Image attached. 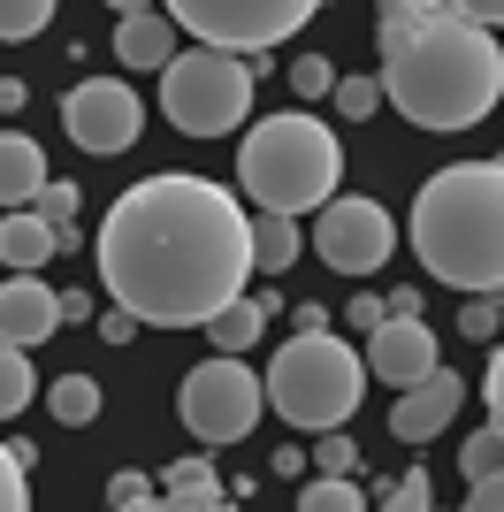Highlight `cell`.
<instances>
[{
    "instance_id": "52a82bcc",
    "label": "cell",
    "mask_w": 504,
    "mask_h": 512,
    "mask_svg": "<svg viewBox=\"0 0 504 512\" xmlns=\"http://www.w3.org/2000/svg\"><path fill=\"white\" fill-rule=\"evenodd\" d=\"M161 16L199 46H222V54H268L291 31L321 16V0H161Z\"/></svg>"
},
{
    "instance_id": "74e56055",
    "label": "cell",
    "mask_w": 504,
    "mask_h": 512,
    "mask_svg": "<svg viewBox=\"0 0 504 512\" xmlns=\"http://www.w3.org/2000/svg\"><path fill=\"white\" fill-rule=\"evenodd\" d=\"M482 398H489V413H504V360L489 352V375H482Z\"/></svg>"
},
{
    "instance_id": "ffe728a7",
    "label": "cell",
    "mask_w": 504,
    "mask_h": 512,
    "mask_svg": "<svg viewBox=\"0 0 504 512\" xmlns=\"http://www.w3.org/2000/svg\"><path fill=\"white\" fill-rule=\"evenodd\" d=\"M46 413L62 428H92L100 421V383H92V375H62V383L46 390Z\"/></svg>"
},
{
    "instance_id": "83f0119b",
    "label": "cell",
    "mask_w": 504,
    "mask_h": 512,
    "mask_svg": "<svg viewBox=\"0 0 504 512\" xmlns=\"http://www.w3.org/2000/svg\"><path fill=\"white\" fill-rule=\"evenodd\" d=\"M31 207H39L46 222H54V230H69V222H77V207H84V199H77V184H54V176H46L39 192H31Z\"/></svg>"
},
{
    "instance_id": "1f68e13d",
    "label": "cell",
    "mask_w": 504,
    "mask_h": 512,
    "mask_svg": "<svg viewBox=\"0 0 504 512\" xmlns=\"http://www.w3.org/2000/svg\"><path fill=\"white\" fill-rule=\"evenodd\" d=\"M31 505V482H23V459L0 444V512H23Z\"/></svg>"
},
{
    "instance_id": "3957f363",
    "label": "cell",
    "mask_w": 504,
    "mask_h": 512,
    "mask_svg": "<svg viewBox=\"0 0 504 512\" xmlns=\"http://www.w3.org/2000/svg\"><path fill=\"white\" fill-rule=\"evenodd\" d=\"M413 253L451 291H504V161H451L420 184Z\"/></svg>"
},
{
    "instance_id": "277c9868",
    "label": "cell",
    "mask_w": 504,
    "mask_h": 512,
    "mask_svg": "<svg viewBox=\"0 0 504 512\" xmlns=\"http://www.w3.org/2000/svg\"><path fill=\"white\" fill-rule=\"evenodd\" d=\"M237 176H245L252 207H275V214H306L336 192L344 176V146L321 115H268V123L245 130V153H237Z\"/></svg>"
},
{
    "instance_id": "6da1fadb",
    "label": "cell",
    "mask_w": 504,
    "mask_h": 512,
    "mask_svg": "<svg viewBox=\"0 0 504 512\" xmlns=\"http://www.w3.org/2000/svg\"><path fill=\"white\" fill-rule=\"evenodd\" d=\"M252 276L245 207L214 176H146L100 222V283L138 329H199Z\"/></svg>"
},
{
    "instance_id": "ac0fdd59",
    "label": "cell",
    "mask_w": 504,
    "mask_h": 512,
    "mask_svg": "<svg viewBox=\"0 0 504 512\" xmlns=\"http://www.w3.org/2000/svg\"><path fill=\"white\" fill-rule=\"evenodd\" d=\"M46 184V153L23 130H0V207H31V192Z\"/></svg>"
},
{
    "instance_id": "44dd1931",
    "label": "cell",
    "mask_w": 504,
    "mask_h": 512,
    "mask_svg": "<svg viewBox=\"0 0 504 512\" xmlns=\"http://www.w3.org/2000/svg\"><path fill=\"white\" fill-rule=\"evenodd\" d=\"M31 398H39V375L23 360V344H0V421H16Z\"/></svg>"
},
{
    "instance_id": "f1b7e54d",
    "label": "cell",
    "mask_w": 504,
    "mask_h": 512,
    "mask_svg": "<svg viewBox=\"0 0 504 512\" xmlns=\"http://www.w3.org/2000/svg\"><path fill=\"white\" fill-rule=\"evenodd\" d=\"M459 329L474 344H489L497 337V291H466V306H459Z\"/></svg>"
},
{
    "instance_id": "2e32d148",
    "label": "cell",
    "mask_w": 504,
    "mask_h": 512,
    "mask_svg": "<svg viewBox=\"0 0 504 512\" xmlns=\"http://www.w3.org/2000/svg\"><path fill=\"white\" fill-rule=\"evenodd\" d=\"M153 490H161V505H176V512H222L230 505V482H222L207 459H176L168 474H153Z\"/></svg>"
},
{
    "instance_id": "4dcf8cb0",
    "label": "cell",
    "mask_w": 504,
    "mask_h": 512,
    "mask_svg": "<svg viewBox=\"0 0 504 512\" xmlns=\"http://www.w3.org/2000/svg\"><path fill=\"white\" fill-rule=\"evenodd\" d=\"M314 467H321V474H352V467H359V451H352V436H344V428H321Z\"/></svg>"
},
{
    "instance_id": "f35d334b",
    "label": "cell",
    "mask_w": 504,
    "mask_h": 512,
    "mask_svg": "<svg viewBox=\"0 0 504 512\" xmlns=\"http://www.w3.org/2000/svg\"><path fill=\"white\" fill-rule=\"evenodd\" d=\"M382 314H420V291H382Z\"/></svg>"
},
{
    "instance_id": "484cf974",
    "label": "cell",
    "mask_w": 504,
    "mask_h": 512,
    "mask_svg": "<svg viewBox=\"0 0 504 512\" xmlns=\"http://www.w3.org/2000/svg\"><path fill=\"white\" fill-rule=\"evenodd\" d=\"M329 100H336V115L367 123V115L382 107V85H375V77H336V85H329Z\"/></svg>"
},
{
    "instance_id": "cb8c5ba5",
    "label": "cell",
    "mask_w": 504,
    "mask_h": 512,
    "mask_svg": "<svg viewBox=\"0 0 504 512\" xmlns=\"http://www.w3.org/2000/svg\"><path fill=\"white\" fill-rule=\"evenodd\" d=\"M54 23V0H0V39H39Z\"/></svg>"
},
{
    "instance_id": "30bf717a",
    "label": "cell",
    "mask_w": 504,
    "mask_h": 512,
    "mask_svg": "<svg viewBox=\"0 0 504 512\" xmlns=\"http://www.w3.org/2000/svg\"><path fill=\"white\" fill-rule=\"evenodd\" d=\"M62 130L77 153H130L138 130H146V107H138V92L123 77H84L62 100Z\"/></svg>"
},
{
    "instance_id": "b9f144b4",
    "label": "cell",
    "mask_w": 504,
    "mask_h": 512,
    "mask_svg": "<svg viewBox=\"0 0 504 512\" xmlns=\"http://www.w3.org/2000/svg\"><path fill=\"white\" fill-rule=\"evenodd\" d=\"M107 8H115V16H138V8H153V0H107Z\"/></svg>"
},
{
    "instance_id": "603a6c76",
    "label": "cell",
    "mask_w": 504,
    "mask_h": 512,
    "mask_svg": "<svg viewBox=\"0 0 504 512\" xmlns=\"http://www.w3.org/2000/svg\"><path fill=\"white\" fill-rule=\"evenodd\" d=\"M459 467H466V482H482V474L504 467V428H497V413H489V421L459 444Z\"/></svg>"
},
{
    "instance_id": "d590c367",
    "label": "cell",
    "mask_w": 504,
    "mask_h": 512,
    "mask_svg": "<svg viewBox=\"0 0 504 512\" xmlns=\"http://www.w3.org/2000/svg\"><path fill=\"white\" fill-rule=\"evenodd\" d=\"M100 337H107V344H130V337H138V314H123V306H115V314H100Z\"/></svg>"
},
{
    "instance_id": "7402d4cb",
    "label": "cell",
    "mask_w": 504,
    "mask_h": 512,
    "mask_svg": "<svg viewBox=\"0 0 504 512\" xmlns=\"http://www.w3.org/2000/svg\"><path fill=\"white\" fill-rule=\"evenodd\" d=\"M298 512H367V490L344 474H314V482H298Z\"/></svg>"
},
{
    "instance_id": "836d02e7",
    "label": "cell",
    "mask_w": 504,
    "mask_h": 512,
    "mask_svg": "<svg viewBox=\"0 0 504 512\" xmlns=\"http://www.w3.org/2000/svg\"><path fill=\"white\" fill-rule=\"evenodd\" d=\"M344 321H352L359 337H367V329L382 321V299H367V291H359V299H344Z\"/></svg>"
},
{
    "instance_id": "ba28073f",
    "label": "cell",
    "mask_w": 504,
    "mask_h": 512,
    "mask_svg": "<svg viewBox=\"0 0 504 512\" xmlns=\"http://www.w3.org/2000/svg\"><path fill=\"white\" fill-rule=\"evenodd\" d=\"M260 375L245 367V352H214V360H199L184 375V390H176V413H184V428L199 436L207 451L222 444H245L252 428H260Z\"/></svg>"
},
{
    "instance_id": "e575fe53",
    "label": "cell",
    "mask_w": 504,
    "mask_h": 512,
    "mask_svg": "<svg viewBox=\"0 0 504 512\" xmlns=\"http://www.w3.org/2000/svg\"><path fill=\"white\" fill-rule=\"evenodd\" d=\"M451 16H466V23H489V31H497L504 0H451Z\"/></svg>"
},
{
    "instance_id": "d4e9b609",
    "label": "cell",
    "mask_w": 504,
    "mask_h": 512,
    "mask_svg": "<svg viewBox=\"0 0 504 512\" xmlns=\"http://www.w3.org/2000/svg\"><path fill=\"white\" fill-rule=\"evenodd\" d=\"M107 505H115V512H138V505H161V490H153V474L115 467V474H107Z\"/></svg>"
},
{
    "instance_id": "4fadbf2b",
    "label": "cell",
    "mask_w": 504,
    "mask_h": 512,
    "mask_svg": "<svg viewBox=\"0 0 504 512\" xmlns=\"http://www.w3.org/2000/svg\"><path fill=\"white\" fill-rule=\"evenodd\" d=\"M62 329V291H46L39 268H16V276L0 283V344H46Z\"/></svg>"
},
{
    "instance_id": "4316f807",
    "label": "cell",
    "mask_w": 504,
    "mask_h": 512,
    "mask_svg": "<svg viewBox=\"0 0 504 512\" xmlns=\"http://www.w3.org/2000/svg\"><path fill=\"white\" fill-rule=\"evenodd\" d=\"M375 505H382V512H436V490H428V474H398Z\"/></svg>"
},
{
    "instance_id": "8992f818",
    "label": "cell",
    "mask_w": 504,
    "mask_h": 512,
    "mask_svg": "<svg viewBox=\"0 0 504 512\" xmlns=\"http://www.w3.org/2000/svg\"><path fill=\"white\" fill-rule=\"evenodd\" d=\"M161 115L184 138H230L252 115V69L222 46H191L161 62Z\"/></svg>"
},
{
    "instance_id": "e0dca14e",
    "label": "cell",
    "mask_w": 504,
    "mask_h": 512,
    "mask_svg": "<svg viewBox=\"0 0 504 512\" xmlns=\"http://www.w3.org/2000/svg\"><path fill=\"white\" fill-rule=\"evenodd\" d=\"M115 54H123V69H161L168 54H176V23H168L161 8L115 16Z\"/></svg>"
},
{
    "instance_id": "60d3db41",
    "label": "cell",
    "mask_w": 504,
    "mask_h": 512,
    "mask_svg": "<svg viewBox=\"0 0 504 512\" xmlns=\"http://www.w3.org/2000/svg\"><path fill=\"white\" fill-rule=\"evenodd\" d=\"M0 107H23V77H0Z\"/></svg>"
},
{
    "instance_id": "8fae6325",
    "label": "cell",
    "mask_w": 504,
    "mask_h": 512,
    "mask_svg": "<svg viewBox=\"0 0 504 512\" xmlns=\"http://www.w3.org/2000/svg\"><path fill=\"white\" fill-rule=\"evenodd\" d=\"M436 360H443V352H436L428 314H382L375 329H367V375H375V383H390V390L420 383Z\"/></svg>"
},
{
    "instance_id": "9c48e42d",
    "label": "cell",
    "mask_w": 504,
    "mask_h": 512,
    "mask_svg": "<svg viewBox=\"0 0 504 512\" xmlns=\"http://www.w3.org/2000/svg\"><path fill=\"white\" fill-rule=\"evenodd\" d=\"M321 222H314V253L329 260L336 276H375V268H390V253H398V222H390V207L382 199H321Z\"/></svg>"
},
{
    "instance_id": "9a60e30c",
    "label": "cell",
    "mask_w": 504,
    "mask_h": 512,
    "mask_svg": "<svg viewBox=\"0 0 504 512\" xmlns=\"http://www.w3.org/2000/svg\"><path fill=\"white\" fill-rule=\"evenodd\" d=\"M245 237H252V276H283V268H298V253H306V237H298V214H245Z\"/></svg>"
},
{
    "instance_id": "d6986e66",
    "label": "cell",
    "mask_w": 504,
    "mask_h": 512,
    "mask_svg": "<svg viewBox=\"0 0 504 512\" xmlns=\"http://www.w3.org/2000/svg\"><path fill=\"white\" fill-rule=\"evenodd\" d=\"M268 314H275V299H245V291H237V299L214 306L199 329L214 337V352H252V344H260V329H268Z\"/></svg>"
},
{
    "instance_id": "5bb4252c",
    "label": "cell",
    "mask_w": 504,
    "mask_h": 512,
    "mask_svg": "<svg viewBox=\"0 0 504 512\" xmlns=\"http://www.w3.org/2000/svg\"><path fill=\"white\" fill-rule=\"evenodd\" d=\"M69 245H77V230H54L39 207H0V268H46Z\"/></svg>"
},
{
    "instance_id": "f546056e",
    "label": "cell",
    "mask_w": 504,
    "mask_h": 512,
    "mask_svg": "<svg viewBox=\"0 0 504 512\" xmlns=\"http://www.w3.org/2000/svg\"><path fill=\"white\" fill-rule=\"evenodd\" d=\"M329 85H336V69L321 62V54H298L291 62V92L298 100H329Z\"/></svg>"
},
{
    "instance_id": "ab89813d",
    "label": "cell",
    "mask_w": 504,
    "mask_h": 512,
    "mask_svg": "<svg viewBox=\"0 0 504 512\" xmlns=\"http://www.w3.org/2000/svg\"><path fill=\"white\" fill-rule=\"evenodd\" d=\"M62 321H92V299H84V291H62Z\"/></svg>"
},
{
    "instance_id": "d6a6232c",
    "label": "cell",
    "mask_w": 504,
    "mask_h": 512,
    "mask_svg": "<svg viewBox=\"0 0 504 512\" xmlns=\"http://www.w3.org/2000/svg\"><path fill=\"white\" fill-rule=\"evenodd\" d=\"M436 8H451V0H382L375 23H413V16H436Z\"/></svg>"
},
{
    "instance_id": "8d00e7d4",
    "label": "cell",
    "mask_w": 504,
    "mask_h": 512,
    "mask_svg": "<svg viewBox=\"0 0 504 512\" xmlns=\"http://www.w3.org/2000/svg\"><path fill=\"white\" fill-rule=\"evenodd\" d=\"M504 505V490H497V474H482L474 490H466V512H497Z\"/></svg>"
},
{
    "instance_id": "5b68a950",
    "label": "cell",
    "mask_w": 504,
    "mask_h": 512,
    "mask_svg": "<svg viewBox=\"0 0 504 512\" xmlns=\"http://www.w3.org/2000/svg\"><path fill=\"white\" fill-rule=\"evenodd\" d=\"M260 398L275 406V421H291L298 436H321V428H344L352 406L367 398V360L336 329H298L283 352H275Z\"/></svg>"
},
{
    "instance_id": "7c38bea8",
    "label": "cell",
    "mask_w": 504,
    "mask_h": 512,
    "mask_svg": "<svg viewBox=\"0 0 504 512\" xmlns=\"http://www.w3.org/2000/svg\"><path fill=\"white\" fill-rule=\"evenodd\" d=\"M459 406H466V383L436 360L420 383L398 390V406H390V436H398V444H436L443 428L459 421Z\"/></svg>"
},
{
    "instance_id": "7a4b0ae2",
    "label": "cell",
    "mask_w": 504,
    "mask_h": 512,
    "mask_svg": "<svg viewBox=\"0 0 504 512\" xmlns=\"http://www.w3.org/2000/svg\"><path fill=\"white\" fill-rule=\"evenodd\" d=\"M382 100L413 130H474L504 100V46L489 23H466L451 8L413 23H375Z\"/></svg>"
}]
</instances>
